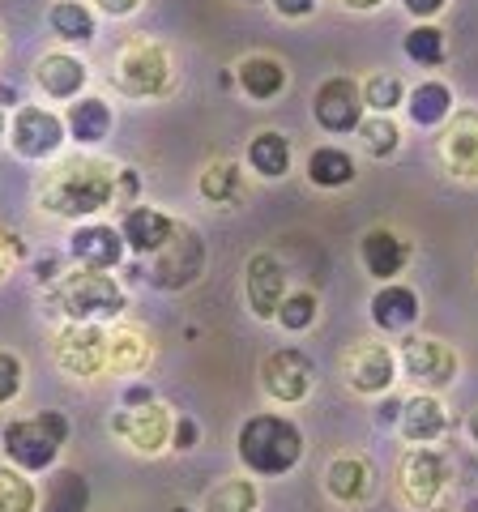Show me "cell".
Returning <instances> with one entry per match:
<instances>
[{"label": "cell", "instance_id": "1", "mask_svg": "<svg viewBox=\"0 0 478 512\" xmlns=\"http://www.w3.org/2000/svg\"><path fill=\"white\" fill-rule=\"evenodd\" d=\"M116 180H120V167L103 163V158H90V154L60 158L39 180V210L56 218H94L116 201Z\"/></svg>", "mask_w": 478, "mask_h": 512}, {"label": "cell", "instance_id": "2", "mask_svg": "<svg viewBox=\"0 0 478 512\" xmlns=\"http://www.w3.org/2000/svg\"><path fill=\"white\" fill-rule=\"evenodd\" d=\"M235 453L252 478H282L304 461V431L286 414H252L235 431Z\"/></svg>", "mask_w": 478, "mask_h": 512}, {"label": "cell", "instance_id": "3", "mask_svg": "<svg viewBox=\"0 0 478 512\" xmlns=\"http://www.w3.org/2000/svg\"><path fill=\"white\" fill-rule=\"evenodd\" d=\"M69 444V419L60 410H43L35 419H9L0 427V448L5 461L22 474H43L56 466L60 448Z\"/></svg>", "mask_w": 478, "mask_h": 512}, {"label": "cell", "instance_id": "4", "mask_svg": "<svg viewBox=\"0 0 478 512\" xmlns=\"http://www.w3.org/2000/svg\"><path fill=\"white\" fill-rule=\"evenodd\" d=\"M52 308L65 320H94V325H103V320H116L129 308V295H124V286L111 274H103V269L77 265L73 274L52 282Z\"/></svg>", "mask_w": 478, "mask_h": 512}, {"label": "cell", "instance_id": "5", "mask_svg": "<svg viewBox=\"0 0 478 512\" xmlns=\"http://www.w3.org/2000/svg\"><path fill=\"white\" fill-rule=\"evenodd\" d=\"M449 491H453V466L432 444H410L397 457V495L414 512H444Z\"/></svg>", "mask_w": 478, "mask_h": 512}, {"label": "cell", "instance_id": "6", "mask_svg": "<svg viewBox=\"0 0 478 512\" xmlns=\"http://www.w3.org/2000/svg\"><path fill=\"white\" fill-rule=\"evenodd\" d=\"M111 82L129 99H158V94L171 90V56L158 39H129L116 52V69H111Z\"/></svg>", "mask_w": 478, "mask_h": 512}, {"label": "cell", "instance_id": "7", "mask_svg": "<svg viewBox=\"0 0 478 512\" xmlns=\"http://www.w3.org/2000/svg\"><path fill=\"white\" fill-rule=\"evenodd\" d=\"M397 372H402L414 389L440 393L457 380L461 359H457V350L440 338H406L397 346Z\"/></svg>", "mask_w": 478, "mask_h": 512}, {"label": "cell", "instance_id": "8", "mask_svg": "<svg viewBox=\"0 0 478 512\" xmlns=\"http://www.w3.org/2000/svg\"><path fill=\"white\" fill-rule=\"evenodd\" d=\"M52 359L73 380H94L107 372V329L94 320H69L52 338Z\"/></svg>", "mask_w": 478, "mask_h": 512}, {"label": "cell", "instance_id": "9", "mask_svg": "<svg viewBox=\"0 0 478 512\" xmlns=\"http://www.w3.org/2000/svg\"><path fill=\"white\" fill-rule=\"evenodd\" d=\"M201 274H205V239L180 222V231L154 252V265L146 278L158 291H184V286H193Z\"/></svg>", "mask_w": 478, "mask_h": 512}, {"label": "cell", "instance_id": "10", "mask_svg": "<svg viewBox=\"0 0 478 512\" xmlns=\"http://www.w3.org/2000/svg\"><path fill=\"white\" fill-rule=\"evenodd\" d=\"M312 384H316V363L299 346L269 350V355L261 359V389H265L269 402L299 406L312 393Z\"/></svg>", "mask_w": 478, "mask_h": 512}, {"label": "cell", "instance_id": "11", "mask_svg": "<svg viewBox=\"0 0 478 512\" xmlns=\"http://www.w3.org/2000/svg\"><path fill=\"white\" fill-rule=\"evenodd\" d=\"M65 141H69L65 116H56L47 107H18V116L9 120V146L18 158H30V163L56 158Z\"/></svg>", "mask_w": 478, "mask_h": 512}, {"label": "cell", "instance_id": "12", "mask_svg": "<svg viewBox=\"0 0 478 512\" xmlns=\"http://www.w3.org/2000/svg\"><path fill=\"white\" fill-rule=\"evenodd\" d=\"M342 376L355 393L363 397H385L397 380V355L385 342H372V338H359L342 350Z\"/></svg>", "mask_w": 478, "mask_h": 512}, {"label": "cell", "instance_id": "13", "mask_svg": "<svg viewBox=\"0 0 478 512\" xmlns=\"http://www.w3.org/2000/svg\"><path fill=\"white\" fill-rule=\"evenodd\" d=\"M363 116H368V107H363V90H359L355 77L338 73V77H325V82L316 86V94H312V120L321 124L325 133H338V137L355 133Z\"/></svg>", "mask_w": 478, "mask_h": 512}, {"label": "cell", "instance_id": "14", "mask_svg": "<svg viewBox=\"0 0 478 512\" xmlns=\"http://www.w3.org/2000/svg\"><path fill=\"white\" fill-rule=\"evenodd\" d=\"M171 414L163 402H146V406H120V414H111V431L141 457H154L171 448Z\"/></svg>", "mask_w": 478, "mask_h": 512}, {"label": "cell", "instance_id": "15", "mask_svg": "<svg viewBox=\"0 0 478 512\" xmlns=\"http://www.w3.org/2000/svg\"><path fill=\"white\" fill-rule=\"evenodd\" d=\"M325 495L342 508H363L376 495V466L363 453H338L325 466Z\"/></svg>", "mask_w": 478, "mask_h": 512}, {"label": "cell", "instance_id": "16", "mask_svg": "<svg viewBox=\"0 0 478 512\" xmlns=\"http://www.w3.org/2000/svg\"><path fill=\"white\" fill-rule=\"evenodd\" d=\"M440 163L453 180H478V111L461 107L440 133Z\"/></svg>", "mask_w": 478, "mask_h": 512}, {"label": "cell", "instance_id": "17", "mask_svg": "<svg viewBox=\"0 0 478 512\" xmlns=\"http://www.w3.org/2000/svg\"><path fill=\"white\" fill-rule=\"evenodd\" d=\"M244 295H248V312L257 320H274L278 303L286 295V269L274 252H252L244 265Z\"/></svg>", "mask_w": 478, "mask_h": 512}, {"label": "cell", "instance_id": "18", "mask_svg": "<svg viewBox=\"0 0 478 512\" xmlns=\"http://www.w3.org/2000/svg\"><path fill=\"white\" fill-rule=\"evenodd\" d=\"M124 235L120 227H107V222H82L73 235H69V256L82 269H103L111 274L120 261H124Z\"/></svg>", "mask_w": 478, "mask_h": 512}, {"label": "cell", "instance_id": "19", "mask_svg": "<svg viewBox=\"0 0 478 512\" xmlns=\"http://www.w3.org/2000/svg\"><path fill=\"white\" fill-rule=\"evenodd\" d=\"M359 265L376 282H397V274L410 265V244L393 227H372L359 239Z\"/></svg>", "mask_w": 478, "mask_h": 512}, {"label": "cell", "instance_id": "20", "mask_svg": "<svg viewBox=\"0 0 478 512\" xmlns=\"http://www.w3.org/2000/svg\"><path fill=\"white\" fill-rule=\"evenodd\" d=\"M86 82H90V69H86V60H77L73 52H43L35 64V86L56 103L77 99V94L86 90Z\"/></svg>", "mask_w": 478, "mask_h": 512}, {"label": "cell", "instance_id": "21", "mask_svg": "<svg viewBox=\"0 0 478 512\" xmlns=\"http://www.w3.org/2000/svg\"><path fill=\"white\" fill-rule=\"evenodd\" d=\"M175 231H180V218L154 210V205H133V210L124 214V222H120L124 248H129L133 256H154Z\"/></svg>", "mask_w": 478, "mask_h": 512}, {"label": "cell", "instance_id": "22", "mask_svg": "<svg viewBox=\"0 0 478 512\" xmlns=\"http://www.w3.org/2000/svg\"><path fill=\"white\" fill-rule=\"evenodd\" d=\"M397 427H402L406 444H436L444 431H449V410H444V402L436 393H414V397H402V419H397Z\"/></svg>", "mask_w": 478, "mask_h": 512}, {"label": "cell", "instance_id": "23", "mask_svg": "<svg viewBox=\"0 0 478 512\" xmlns=\"http://www.w3.org/2000/svg\"><path fill=\"white\" fill-rule=\"evenodd\" d=\"M372 320H376V329H385V333H402L410 329L414 320H419L423 312V303H419V291L406 282H380V291L372 295Z\"/></svg>", "mask_w": 478, "mask_h": 512}, {"label": "cell", "instance_id": "24", "mask_svg": "<svg viewBox=\"0 0 478 512\" xmlns=\"http://www.w3.org/2000/svg\"><path fill=\"white\" fill-rule=\"evenodd\" d=\"M111 124H116V116H111V103L99 99V94H77V103H69V116H65V128H69V141H77V146H99V141L111 137Z\"/></svg>", "mask_w": 478, "mask_h": 512}, {"label": "cell", "instance_id": "25", "mask_svg": "<svg viewBox=\"0 0 478 512\" xmlns=\"http://www.w3.org/2000/svg\"><path fill=\"white\" fill-rule=\"evenodd\" d=\"M235 82L252 103H274L286 90V69L274 56H244L235 64Z\"/></svg>", "mask_w": 478, "mask_h": 512}, {"label": "cell", "instance_id": "26", "mask_svg": "<svg viewBox=\"0 0 478 512\" xmlns=\"http://www.w3.org/2000/svg\"><path fill=\"white\" fill-rule=\"evenodd\" d=\"M150 359H154V346H150V338L141 329L120 325V329L107 333V372L137 376V372H146L150 367Z\"/></svg>", "mask_w": 478, "mask_h": 512}, {"label": "cell", "instance_id": "27", "mask_svg": "<svg viewBox=\"0 0 478 512\" xmlns=\"http://www.w3.org/2000/svg\"><path fill=\"white\" fill-rule=\"evenodd\" d=\"M406 116L419 124V128H440L444 120L453 116V90L436 82V77H427V82H419L414 90H406Z\"/></svg>", "mask_w": 478, "mask_h": 512}, {"label": "cell", "instance_id": "28", "mask_svg": "<svg viewBox=\"0 0 478 512\" xmlns=\"http://www.w3.org/2000/svg\"><path fill=\"white\" fill-rule=\"evenodd\" d=\"M248 167L261 175V180H282L291 171V141L278 128H261L257 137L248 141Z\"/></svg>", "mask_w": 478, "mask_h": 512}, {"label": "cell", "instance_id": "29", "mask_svg": "<svg viewBox=\"0 0 478 512\" xmlns=\"http://www.w3.org/2000/svg\"><path fill=\"white\" fill-rule=\"evenodd\" d=\"M197 192H201V201H210V205H239L244 201V171H239L231 158H214V163L201 167Z\"/></svg>", "mask_w": 478, "mask_h": 512}, {"label": "cell", "instance_id": "30", "mask_svg": "<svg viewBox=\"0 0 478 512\" xmlns=\"http://www.w3.org/2000/svg\"><path fill=\"white\" fill-rule=\"evenodd\" d=\"M304 167H308V180L316 188H346V184H355V175H359L355 158H350V150H342V146H316Z\"/></svg>", "mask_w": 478, "mask_h": 512}, {"label": "cell", "instance_id": "31", "mask_svg": "<svg viewBox=\"0 0 478 512\" xmlns=\"http://www.w3.org/2000/svg\"><path fill=\"white\" fill-rule=\"evenodd\" d=\"M43 512H86L90 508V483L82 470H56L47 478V491L39 500Z\"/></svg>", "mask_w": 478, "mask_h": 512}, {"label": "cell", "instance_id": "32", "mask_svg": "<svg viewBox=\"0 0 478 512\" xmlns=\"http://www.w3.org/2000/svg\"><path fill=\"white\" fill-rule=\"evenodd\" d=\"M47 26H52V35L65 39V43H94V35H99L94 13H90V5H82V0H56V5L47 9Z\"/></svg>", "mask_w": 478, "mask_h": 512}, {"label": "cell", "instance_id": "33", "mask_svg": "<svg viewBox=\"0 0 478 512\" xmlns=\"http://www.w3.org/2000/svg\"><path fill=\"white\" fill-rule=\"evenodd\" d=\"M261 508V491L252 478H222L218 487H210L201 512H257Z\"/></svg>", "mask_w": 478, "mask_h": 512}, {"label": "cell", "instance_id": "34", "mask_svg": "<svg viewBox=\"0 0 478 512\" xmlns=\"http://www.w3.org/2000/svg\"><path fill=\"white\" fill-rule=\"evenodd\" d=\"M355 133H359L363 150H368L372 158H393L397 150H402V128H397L393 116H380V111H368Z\"/></svg>", "mask_w": 478, "mask_h": 512}, {"label": "cell", "instance_id": "35", "mask_svg": "<svg viewBox=\"0 0 478 512\" xmlns=\"http://www.w3.org/2000/svg\"><path fill=\"white\" fill-rule=\"evenodd\" d=\"M406 56L414 60V64H423V69H440L444 60H449V43H444V30L440 26H432V22H419L406 35Z\"/></svg>", "mask_w": 478, "mask_h": 512}, {"label": "cell", "instance_id": "36", "mask_svg": "<svg viewBox=\"0 0 478 512\" xmlns=\"http://www.w3.org/2000/svg\"><path fill=\"white\" fill-rule=\"evenodd\" d=\"M0 512H39V491L18 466H0Z\"/></svg>", "mask_w": 478, "mask_h": 512}, {"label": "cell", "instance_id": "37", "mask_svg": "<svg viewBox=\"0 0 478 512\" xmlns=\"http://www.w3.org/2000/svg\"><path fill=\"white\" fill-rule=\"evenodd\" d=\"M316 316H321V299L312 291H295V295H282L274 320L286 329V333H308L316 325Z\"/></svg>", "mask_w": 478, "mask_h": 512}, {"label": "cell", "instance_id": "38", "mask_svg": "<svg viewBox=\"0 0 478 512\" xmlns=\"http://www.w3.org/2000/svg\"><path fill=\"white\" fill-rule=\"evenodd\" d=\"M359 90H363V107H368V111H380V116H393V111L406 103V86L397 82L393 73H372Z\"/></svg>", "mask_w": 478, "mask_h": 512}, {"label": "cell", "instance_id": "39", "mask_svg": "<svg viewBox=\"0 0 478 512\" xmlns=\"http://www.w3.org/2000/svg\"><path fill=\"white\" fill-rule=\"evenodd\" d=\"M22 384H26V367H22V359L13 355V350H0V406L18 402Z\"/></svg>", "mask_w": 478, "mask_h": 512}, {"label": "cell", "instance_id": "40", "mask_svg": "<svg viewBox=\"0 0 478 512\" xmlns=\"http://www.w3.org/2000/svg\"><path fill=\"white\" fill-rule=\"evenodd\" d=\"M197 440H201L197 419H188V414H180V419L171 423V448H175V453H193Z\"/></svg>", "mask_w": 478, "mask_h": 512}, {"label": "cell", "instance_id": "41", "mask_svg": "<svg viewBox=\"0 0 478 512\" xmlns=\"http://www.w3.org/2000/svg\"><path fill=\"white\" fill-rule=\"evenodd\" d=\"M22 239L18 235H9V231H0V278H9V269L18 265V256H22Z\"/></svg>", "mask_w": 478, "mask_h": 512}, {"label": "cell", "instance_id": "42", "mask_svg": "<svg viewBox=\"0 0 478 512\" xmlns=\"http://www.w3.org/2000/svg\"><path fill=\"white\" fill-rule=\"evenodd\" d=\"M269 5H274L278 18H291V22L312 18V13H316V0H269Z\"/></svg>", "mask_w": 478, "mask_h": 512}, {"label": "cell", "instance_id": "43", "mask_svg": "<svg viewBox=\"0 0 478 512\" xmlns=\"http://www.w3.org/2000/svg\"><path fill=\"white\" fill-rule=\"evenodd\" d=\"M402 5H406V13H410V18H419V22H432L436 13H440L444 5H449V0H402Z\"/></svg>", "mask_w": 478, "mask_h": 512}, {"label": "cell", "instance_id": "44", "mask_svg": "<svg viewBox=\"0 0 478 512\" xmlns=\"http://www.w3.org/2000/svg\"><path fill=\"white\" fill-rule=\"evenodd\" d=\"M94 9L107 13V18H129V13L141 9V0H94Z\"/></svg>", "mask_w": 478, "mask_h": 512}, {"label": "cell", "instance_id": "45", "mask_svg": "<svg viewBox=\"0 0 478 512\" xmlns=\"http://www.w3.org/2000/svg\"><path fill=\"white\" fill-rule=\"evenodd\" d=\"M397 419H402V397H389V393H385V402L376 406V423L389 427V423H397Z\"/></svg>", "mask_w": 478, "mask_h": 512}, {"label": "cell", "instance_id": "46", "mask_svg": "<svg viewBox=\"0 0 478 512\" xmlns=\"http://www.w3.org/2000/svg\"><path fill=\"white\" fill-rule=\"evenodd\" d=\"M146 402H154L150 384H129V389H124V406H146Z\"/></svg>", "mask_w": 478, "mask_h": 512}, {"label": "cell", "instance_id": "47", "mask_svg": "<svg viewBox=\"0 0 478 512\" xmlns=\"http://www.w3.org/2000/svg\"><path fill=\"white\" fill-rule=\"evenodd\" d=\"M56 278H60V261H39V282L52 286Z\"/></svg>", "mask_w": 478, "mask_h": 512}, {"label": "cell", "instance_id": "48", "mask_svg": "<svg viewBox=\"0 0 478 512\" xmlns=\"http://www.w3.org/2000/svg\"><path fill=\"white\" fill-rule=\"evenodd\" d=\"M346 9H355V13H372V9H380L385 0H342Z\"/></svg>", "mask_w": 478, "mask_h": 512}, {"label": "cell", "instance_id": "49", "mask_svg": "<svg viewBox=\"0 0 478 512\" xmlns=\"http://www.w3.org/2000/svg\"><path fill=\"white\" fill-rule=\"evenodd\" d=\"M466 436H470V444L478 448V410L470 414V419H466Z\"/></svg>", "mask_w": 478, "mask_h": 512}, {"label": "cell", "instance_id": "50", "mask_svg": "<svg viewBox=\"0 0 478 512\" xmlns=\"http://www.w3.org/2000/svg\"><path fill=\"white\" fill-rule=\"evenodd\" d=\"M13 103H18V90H13V86H0V107H13Z\"/></svg>", "mask_w": 478, "mask_h": 512}, {"label": "cell", "instance_id": "51", "mask_svg": "<svg viewBox=\"0 0 478 512\" xmlns=\"http://www.w3.org/2000/svg\"><path fill=\"white\" fill-rule=\"evenodd\" d=\"M9 137V116H5V107H0V141Z\"/></svg>", "mask_w": 478, "mask_h": 512}, {"label": "cell", "instance_id": "52", "mask_svg": "<svg viewBox=\"0 0 478 512\" xmlns=\"http://www.w3.org/2000/svg\"><path fill=\"white\" fill-rule=\"evenodd\" d=\"M461 512H478V495H470V500L461 504Z\"/></svg>", "mask_w": 478, "mask_h": 512}, {"label": "cell", "instance_id": "53", "mask_svg": "<svg viewBox=\"0 0 478 512\" xmlns=\"http://www.w3.org/2000/svg\"><path fill=\"white\" fill-rule=\"evenodd\" d=\"M171 512H193V508H184V504H175V508H171Z\"/></svg>", "mask_w": 478, "mask_h": 512}, {"label": "cell", "instance_id": "54", "mask_svg": "<svg viewBox=\"0 0 478 512\" xmlns=\"http://www.w3.org/2000/svg\"><path fill=\"white\" fill-rule=\"evenodd\" d=\"M248 5H261V0H248Z\"/></svg>", "mask_w": 478, "mask_h": 512}, {"label": "cell", "instance_id": "55", "mask_svg": "<svg viewBox=\"0 0 478 512\" xmlns=\"http://www.w3.org/2000/svg\"><path fill=\"white\" fill-rule=\"evenodd\" d=\"M0 43H5V39H0Z\"/></svg>", "mask_w": 478, "mask_h": 512}]
</instances>
